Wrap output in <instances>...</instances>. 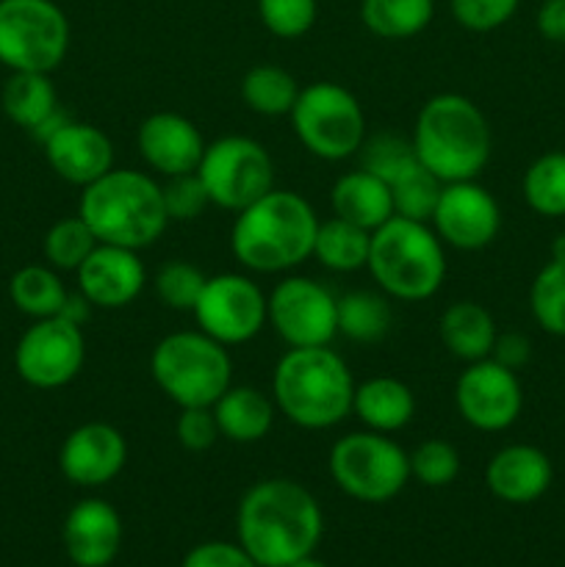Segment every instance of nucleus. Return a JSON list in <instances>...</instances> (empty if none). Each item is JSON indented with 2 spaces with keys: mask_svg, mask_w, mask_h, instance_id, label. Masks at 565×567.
Masks as SVG:
<instances>
[{
  "mask_svg": "<svg viewBox=\"0 0 565 567\" xmlns=\"http://www.w3.org/2000/svg\"><path fill=\"white\" fill-rule=\"evenodd\" d=\"M518 6L521 0H449L454 22L471 33H491L507 25Z\"/></svg>",
  "mask_w": 565,
  "mask_h": 567,
  "instance_id": "nucleus-42",
  "label": "nucleus"
},
{
  "mask_svg": "<svg viewBox=\"0 0 565 567\" xmlns=\"http://www.w3.org/2000/svg\"><path fill=\"white\" fill-rule=\"evenodd\" d=\"M175 435L186 452H208L219 441V426H216L214 410L210 408H183L175 421Z\"/></svg>",
  "mask_w": 565,
  "mask_h": 567,
  "instance_id": "nucleus-43",
  "label": "nucleus"
},
{
  "mask_svg": "<svg viewBox=\"0 0 565 567\" xmlns=\"http://www.w3.org/2000/svg\"><path fill=\"white\" fill-rule=\"evenodd\" d=\"M454 408L460 419L480 432H504L524 410V388L518 371L493 358L465 365L454 385Z\"/></svg>",
  "mask_w": 565,
  "mask_h": 567,
  "instance_id": "nucleus-15",
  "label": "nucleus"
},
{
  "mask_svg": "<svg viewBox=\"0 0 565 567\" xmlns=\"http://www.w3.org/2000/svg\"><path fill=\"white\" fill-rule=\"evenodd\" d=\"M438 336L454 360H463L469 365L491 358L499 330L487 308H482L480 302H471V299H460L441 313Z\"/></svg>",
  "mask_w": 565,
  "mask_h": 567,
  "instance_id": "nucleus-26",
  "label": "nucleus"
},
{
  "mask_svg": "<svg viewBox=\"0 0 565 567\" xmlns=\"http://www.w3.org/2000/svg\"><path fill=\"white\" fill-rule=\"evenodd\" d=\"M86 360L83 330L64 316L37 319L14 349V369L22 382L39 391L64 388L81 374Z\"/></svg>",
  "mask_w": 565,
  "mask_h": 567,
  "instance_id": "nucleus-13",
  "label": "nucleus"
},
{
  "mask_svg": "<svg viewBox=\"0 0 565 567\" xmlns=\"http://www.w3.org/2000/svg\"><path fill=\"white\" fill-rule=\"evenodd\" d=\"M371 280L397 302H424L441 291L446 280L443 241L427 221L391 216L371 233Z\"/></svg>",
  "mask_w": 565,
  "mask_h": 567,
  "instance_id": "nucleus-6",
  "label": "nucleus"
},
{
  "mask_svg": "<svg viewBox=\"0 0 565 567\" xmlns=\"http://www.w3.org/2000/svg\"><path fill=\"white\" fill-rule=\"evenodd\" d=\"M271 399L294 426L325 432L352 415L355 377L330 347L288 349L271 374Z\"/></svg>",
  "mask_w": 565,
  "mask_h": 567,
  "instance_id": "nucleus-3",
  "label": "nucleus"
},
{
  "mask_svg": "<svg viewBox=\"0 0 565 567\" xmlns=\"http://www.w3.org/2000/svg\"><path fill=\"white\" fill-rule=\"evenodd\" d=\"M352 413L371 432H402L415 415V393L397 377H371L355 385Z\"/></svg>",
  "mask_w": 565,
  "mask_h": 567,
  "instance_id": "nucleus-25",
  "label": "nucleus"
},
{
  "mask_svg": "<svg viewBox=\"0 0 565 567\" xmlns=\"http://www.w3.org/2000/svg\"><path fill=\"white\" fill-rule=\"evenodd\" d=\"M537 33L554 44H565V0H543L535 17Z\"/></svg>",
  "mask_w": 565,
  "mask_h": 567,
  "instance_id": "nucleus-46",
  "label": "nucleus"
},
{
  "mask_svg": "<svg viewBox=\"0 0 565 567\" xmlns=\"http://www.w3.org/2000/svg\"><path fill=\"white\" fill-rule=\"evenodd\" d=\"M330 205L332 216L352 221V225L363 227L369 233H374L377 227H382L393 216L391 186L366 169H355L338 177L332 183Z\"/></svg>",
  "mask_w": 565,
  "mask_h": 567,
  "instance_id": "nucleus-24",
  "label": "nucleus"
},
{
  "mask_svg": "<svg viewBox=\"0 0 565 567\" xmlns=\"http://www.w3.org/2000/svg\"><path fill=\"white\" fill-rule=\"evenodd\" d=\"M410 142L421 166L441 183L476 181L493 153L485 114L474 100L458 92L435 94L421 105Z\"/></svg>",
  "mask_w": 565,
  "mask_h": 567,
  "instance_id": "nucleus-4",
  "label": "nucleus"
},
{
  "mask_svg": "<svg viewBox=\"0 0 565 567\" xmlns=\"http://www.w3.org/2000/svg\"><path fill=\"white\" fill-rule=\"evenodd\" d=\"M136 147L144 164L164 177L197 172L205 153V138L188 116L175 111H155L138 125Z\"/></svg>",
  "mask_w": 565,
  "mask_h": 567,
  "instance_id": "nucleus-20",
  "label": "nucleus"
},
{
  "mask_svg": "<svg viewBox=\"0 0 565 567\" xmlns=\"http://www.w3.org/2000/svg\"><path fill=\"white\" fill-rule=\"evenodd\" d=\"M181 567H258V563L244 551L242 543L208 540L194 546L183 557Z\"/></svg>",
  "mask_w": 565,
  "mask_h": 567,
  "instance_id": "nucleus-44",
  "label": "nucleus"
},
{
  "mask_svg": "<svg viewBox=\"0 0 565 567\" xmlns=\"http://www.w3.org/2000/svg\"><path fill=\"white\" fill-rule=\"evenodd\" d=\"M430 225L443 247L460 249V252H480L496 241L499 230H502V208L482 183H443Z\"/></svg>",
  "mask_w": 565,
  "mask_h": 567,
  "instance_id": "nucleus-16",
  "label": "nucleus"
},
{
  "mask_svg": "<svg viewBox=\"0 0 565 567\" xmlns=\"http://www.w3.org/2000/svg\"><path fill=\"white\" fill-rule=\"evenodd\" d=\"M127 465V441L116 426L89 421L75 426L59 449V468L75 487L111 485Z\"/></svg>",
  "mask_w": 565,
  "mask_h": 567,
  "instance_id": "nucleus-17",
  "label": "nucleus"
},
{
  "mask_svg": "<svg viewBox=\"0 0 565 567\" xmlns=\"http://www.w3.org/2000/svg\"><path fill=\"white\" fill-rule=\"evenodd\" d=\"M242 100L253 114L288 116L302 86L288 70L277 64H255L242 78Z\"/></svg>",
  "mask_w": 565,
  "mask_h": 567,
  "instance_id": "nucleus-32",
  "label": "nucleus"
},
{
  "mask_svg": "<svg viewBox=\"0 0 565 567\" xmlns=\"http://www.w3.org/2000/svg\"><path fill=\"white\" fill-rule=\"evenodd\" d=\"M197 330L225 347L249 343L269 324V297L258 282L238 271H222L205 280L197 308Z\"/></svg>",
  "mask_w": 565,
  "mask_h": 567,
  "instance_id": "nucleus-12",
  "label": "nucleus"
},
{
  "mask_svg": "<svg viewBox=\"0 0 565 567\" xmlns=\"http://www.w3.org/2000/svg\"><path fill=\"white\" fill-rule=\"evenodd\" d=\"M330 476L343 496L363 504H386L410 482L408 452L382 432H349L330 449Z\"/></svg>",
  "mask_w": 565,
  "mask_h": 567,
  "instance_id": "nucleus-8",
  "label": "nucleus"
},
{
  "mask_svg": "<svg viewBox=\"0 0 565 567\" xmlns=\"http://www.w3.org/2000/svg\"><path fill=\"white\" fill-rule=\"evenodd\" d=\"M78 275V291L92 308L122 310L142 297L147 286V269L136 249L97 244Z\"/></svg>",
  "mask_w": 565,
  "mask_h": 567,
  "instance_id": "nucleus-18",
  "label": "nucleus"
},
{
  "mask_svg": "<svg viewBox=\"0 0 565 567\" xmlns=\"http://www.w3.org/2000/svg\"><path fill=\"white\" fill-rule=\"evenodd\" d=\"M319 216L297 192L271 188L253 205L238 210L230 230V252L244 269L258 275H282L314 258Z\"/></svg>",
  "mask_w": 565,
  "mask_h": 567,
  "instance_id": "nucleus-2",
  "label": "nucleus"
},
{
  "mask_svg": "<svg viewBox=\"0 0 565 567\" xmlns=\"http://www.w3.org/2000/svg\"><path fill=\"white\" fill-rule=\"evenodd\" d=\"M530 310L543 332L565 338V258H548L530 286Z\"/></svg>",
  "mask_w": 565,
  "mask_h": 567,
  "instance_id": "nucleus-34",
  "label": "nucleus"
},
{
  "mask_svg": "<svg viewBox=\"0 0 565 567\" xmlns=\"http://www.w3.org/2000/svg\"><path fill=\"white\" fill-rule=\"evenodd\" d=\"M161 194H164V208L170 221L199 219L210 205V197L197 172L166 177V183H161Z\"/></svg>",
  "mask_w": 565,
  "mask_h": 567,
  "instance_id": "nucleus-41",
  "label": "nucleus"
},
{
  "mask_svg": "<svg viewBox=\"0 0 565 567\" xmlns=\"http://www.w3.org/2000/svg\"><path fill=\"white\" fill-rule=\"evenodd\" d=\"M48 164L70 186H92L94 181L114 169V144L92 122L66 116L42 142Z\"/></svg>",
  "mask_w": 565,
  "mask_h": 567,
  "instance_id": "nucleus-19",
  "label": "nucleus"
},
{
  "mask_svg": "<svg viewBox=\"0 0 565 567\" xmlns=\"http://www.w3.org/2000/svg\"><path fill=\"white\" fill-rule=\"evenodd\" d=\"M288 567H327L325 563H319V559L314 557V554H310V557H302V559H297V563L294 565H288Z\"/></svg>",
  "mask_w": 565,
  "mask_h": 567,
  "instance_id": "nucleus-48",
  "label": "nucleus"
},
{
  "mask_svg": "<svg viewBox=\"0 0 565 567\" xmlns=\"http://www.w3.org/2000/svg\"><path fill=\"white\" fill-rule=\"evenodd\" d=\"M269 324L288 349L330 347L338 336V299L310 277H282L269 293Z\"/></svg>",
  "mask_w": 565,
  "mask_h": 567,
  "instance_id": "nucleus-14",
  "label": "nucleus"
},
{
  "mask_svg": "<svg viewBox=\"0 0 565 567\" xmlns=\"http://www.w3.org/2000/svg\"><path fill=\"white\" fill-rule=\"evenodd\" d=\"M552 258H565V233H563V236L554 238V244H552Z\"/></svg>",
  "mask_w": 565,
  "mask_h": 567,
  "instance_id": "nucleus-47",
  "label": "nucleus"
},
{
  "mask_svg": "<svg viewBox=\"0 0 565 567\" xmlns=\"http://www.w3.org/2000/svg\"><path fill=\"white\" fill-rule=\"evenodd\" d=\"M155 385L177 408H214L233 385V360L225 343L203 330L170 332L150 354Z\"/></svg>",
  "mask_w": 565,
  "mask_h": 567,
  "instance_id": "nucleus-7",
  "label": "nucleus"
},
{
  "mask_svg": "<svg viewBox=\"0 0 565 567\" xmlns=\"http://www.w3.org/2000/svg\"><path fill=\"white\" fill-rule=\"evenodd\" d=\"M197 175L210 205L238 214L275 188V161L255 138L222 136L205 144Z\"/></svg>",
  "mask_w": 565,
  "mask_h": 567,
  "instance_id": "nucleus-11",
  "label": "nucleus"
},
{
  "mask_svg": "<svg viewBox=\"0 0 565 567\" xmlns=\"http://www.w3.org/2000/svg\"><path fill=\"white\" fill-rule=\"evenodd\" d=\"M521 192L537 216H546V219L565 216V150L537 155L526 166Z\"/></svg>",
  "mask_w": 565,
  "mask_h": 567,
  "instance_id": "nucleus-33",
  "label": "nucleus"
},
{
  "mask_svg": "<svg viewBox=\"0 0 565 567\" xmlns=\"http://www.w3.org/2000/svg\"><path fill=\"white\" fill-rule=\"evenodd\" d=\"M299 144L319 161H347L358 155L366 133L363 105L341 83L316 81L299 92L291 109Z\"/></svg>",
  "mask_w": 565,
  "mask_h": 567,
  "instance_id": "nucleus-9",
  "label": "nucleus"
},
{
  "mask_svg": "<svg viewBox=\"0 0 565 567\" xmlns=\"http://www.w3.org/2000/svg\"><path fill=\"white\" fill-rule=\"evenodd\" d=\"M236 535L258 567H288L310 557L325 535L314 493L286 476L260 480L242 496Z\"/></svg>",
  "mask_w": 565,
  "mask_h": 567,
  "instance_id": "nucleus-1",
  "label": "nucleus"
},
{
  "mask_svg": "<svg viewBox=\"0 0 565 567\" xmlns=\"http://www.w3.org/2000/svg\"><path fill=\"white\" fill-rule=\"evenodd\" d=\"M388 186H391L393 197V216L427 221V225H430L432 214H435L438 197H441L443 183L438 181L427 166H421V161H415L410 169H404L402 175L393 177Z\"/></svg>",
  "mask_w": 565,
  "mask_h": 567,
  "instance_id": "nucleus-35",
  "label": "nucleus"
},
{
  "mask_svg": "<svg viewBox=\"0 0 565 567\" xmlns=\"http://www.w3.org/2000/svg\"><path fill=\"white\" fill-rule=\"evenodd\" d=\"M205 280L203 269H197L188 260H166L153 277L155 297L164 308L177 310V313H192L199 302V293H203Z\"/></svg>",
  "mask_w": 565,
  "mask_h": 567,
  "instance_id": "nucleus-37",
  "label": "nucleus"
},
{
  "mask_svg": "<svg viewBox=\"0 0 565 567\" xmlns=\"http://www.w3.org/2000/svg\"><path fill=\"white\" fill-rule=\"evenodd\" d=\"M94 247H97V238L81 216L59 219L44 236V258L55 271H78Z\"/></svg>",
  "mask_w": 565,
  "mask_h": 567,
  "instance_id": "nucleus-36",
  "label": "nucleus"
},
{
  "mask_svg": "<svg viewBox=\"0 0 565 567\" xmlns=\"http://www.w3.org/2000/svg\"><path fill=\"white\" fill-rule=\"evenodd\" d=\"M491 358L496 363L507 365V369L518 371L530 363L532 358V343L524 332H499L496 343H493V352Z\"/></svg>",
  "mask_w": 565,
  "mask_h": 567,
  "instance_id": "nucleus-45",
  "label": "nucleus"
},
{
  "mask_svg": "<svg viewBox=\"0 0 565 567\" xmlns=\"http://www.w3.org/2000/svg\"><path fill=\"white\" fill-rule=\"evenodd\" d=\"M216 426L225 441L249 446V443L264 441L275 426V399L253 385H230L214 408Z\"/></svg>",
  "mask_w": 565,
  "mask_h": 567,
  "instance_id": "nucleus-23",
  "label": "nucleus"
},
{
  "mask_svg": "<svg viewBox=\"0 0 565 567\" xmlns=\"http://www.w3.org/2000/svg\"><path fill=\"white\" fill-rule=\"evenodd\" d=\"M371 249V233L363 227L343 221L338 216L319 221L314 241V258L336 275H349V271L366 269Z\"/></svg>",
  "mask_w": 565,
  "mask_h": 567,
  "instance_id": "nucleus-29",
  "label": "nucleus"
},
{
  "mask_svg": "<svg viewBox=\"0 0 565 567\" xmlns=\"http://www.w3.org/2000/svg\"><path fill=\"white\" fill-rule=\"evenodd\" d=\"M410 460V480H415L424 487H446L460 476V452L454 443L443 441V437H430V441L419 443L413 452L408 454Z\"/></svg>",
  "mask_w": 565,
  "mask_h": 567,
  "instance_id": "nucleus-39",
  "label": "nucleus"
},
{
  "mask_svg": "<svg viewBox=\"0 0 565 567\" xmlns=\"http://www.w3.org/2000/svg\"><path fill=\"white\" fill-rule=\"evenodd\" d=\"M0 100L6 116L28 133H37L61 111L59 94L48 72H11Z\"/></svg>",
  "mask_w": 565,
  "mask_h": 567,
  "instance_id": "nucleus-27",
  "label": "nucleus"
},
{
  "mask_svg": "<svg viewBox=\"0 0 565 567\" xmlns=\"http://www.w3.org/2000/svg\"><path fill=\"white\" fill-rule=\"evenodd\" d=\"M70 50V20L53 0H0V64L53 72Z\"/></svg>",
  "mask_w": 565,
  "mask_h": 567,
  "instance_id": "nucleus-10",
  "label": "nucleus"
},
{
  "mask_svg": "<svg viewBox=\"0 0 565 567\" xmlns=\"http://www.w3.org/2000/svg\"><path fill=\"white\" fill-rule=\"evenodd\" d=\"M78 216L89 225L97 244L125 249L153 247L170 227L161 183L138 169H111L83 188Z\"/></svg>",
  "mask_w": 565,
  "mask_h": 567,
  "instance_id": "nucleus-5",
  "label": "nucleus"
},
{
  "mask_svg": "<svg viewBox=\"0 0 565 567\" xmlns=\"http://www.w3.org/2000/svg\"><path fill=\"white\" fill-rule=\"evenodd\" d=\"M391 327V297L382 291H349L338 299V336L355 343H380Z\"/></svg>",
  "mask_w": 565,
  "mask_h": 567,
  "instance_id": "nucleus-30",
  "label": "nucleus"
},
{
  "mask_svg": "<svg viewBox=\"0 0 565 567\" xmlns=\"http://www.w3.org/2000/svg\"><path fill=\"white\" fill-rule=\"evenodd\" d=\"M266 31L277 39H299L316 25L319 0H255Z\"/></svg>",
  "mask_w": 565,
  "mask_h": 567,
  "instance_id": "nucleus-40",
  "label": "nucleus"
},
{
  "mask_svg": "<svg viewBox=\"0 0 565 567\" xmlns=\"http://www.w3.org/2000/svg\"><path fill=\"white\" fill-rule=\"evenodd\" d=\"M360 169L371 172V175L382 177L386 183H391L393 177L402 175L404 169L415 164V150L413 142L399 133H371V136L363 138L358 150Z\"/></svg>",
  "mask_w": 565,
  "mask_h": 567,
  "instance_id": "nucleus-38",
  "label": "nucleus"
},
{
  "mask_svg": "<svg viewBox=\"0 0 565 567\" xmlns=\"http://www.w3.org/2000/svg\"><path fill=\"white\" fill-rule=\"evenodd\" d=\"M435 17V0H360V22L380 39L419 37Z\"/></svg>",
  "mask_w": 565,
  "mask_h": 567,
  "instance_id": "nucleus-28",
  "label": "nucleus"
},
{
  "mask_svg": "<svg viewBox=\"0 0 565 567\" xmlns=\"http://www.w3.org/2000/svg\"><path fill=\"white\" fill-rule=\"evenodd\" d=\"M9 297L20 313L31 316L37 321L50 319V316H61L70 291H66V286L61 282L59 271L53 266L31 264L14 271V277L9 282Z\"/></svg>",
  "mask_w": 565,
  "mask_h": 567,
  "instance_id": "nucleus-31",
  "label": "nucleus"
},
{
  "mask_svg": "<svg viewBox=\"0 0 565 567\" xmlns=\"http://www.w3.org/2000/svg\"><path fill=\"white\" fill-rule=\"evenodd\" d=\"M122 535L120 513L105 498H81L61 526V543L75 567H109L120 554Z\"/></svg>",
  "mask_w": 565,
  "mask_h": 567,
  "instance_id": "nucleus-21",
  "label": "nucleus"
},
{
  "mask_svg": "<svg viewBox=\"0 0 565 567\" xmlns=\"http://www.w3.org/2000/svg\"><path fill=\"white\" fill-rule=\"evenodd\" d=\"M554 465L543 449L510 443L499 449L485 468L487 491L504 504H532L552 487Z\"/></svg>",
  "mask_w": 565,
  "mask_h": 567,
  "instance_id": "nucleus-22",
  "label": "nucleus"
}]
</instances>
